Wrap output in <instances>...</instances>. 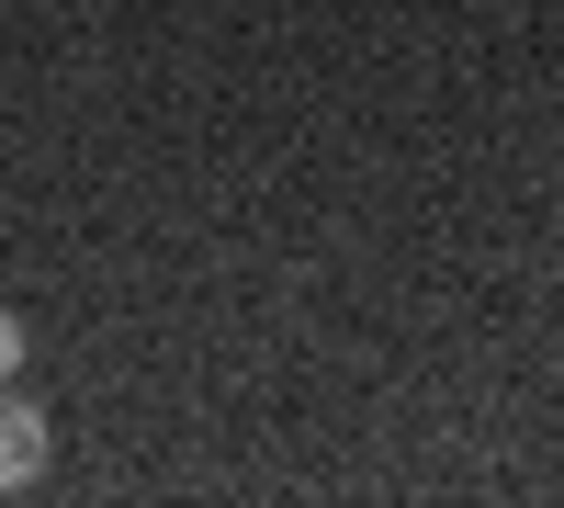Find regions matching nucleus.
I'll return each mask as SVG.
<instances>
[{
    "instance_id": "nucleus-1",
    "label": "nucleus",
    "mask_w": 564,
    "mask_h": 508,
    "mask_svg": "<svg viewBox=\"0 0 564 508\" xmlns=\"http://www.w3.org/2000/svg\"><path fill=\"white\" fill-rule=\"evenodd\" d=\"M45 452H57V441H45V407L23 385H0V497H23L45 475Z\"/></svg>"
},
{
    "instance_id": "nucleus-2",
    "label": "nucleus",
    "mask_w": 564,
    "mask_h": 508,
    "mask_svg": "<svg viewBox=\"0 0 564 508\" xmlns=\"http://www.w3.org/2000/svg\"><path fill=\"white\" fill-rule=\"evenodd\" d=\"M0 385H23V316L0 305Z\"/></svg>"
}]
</instances>
